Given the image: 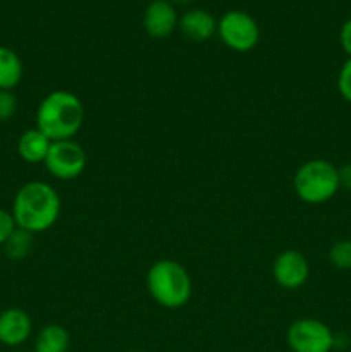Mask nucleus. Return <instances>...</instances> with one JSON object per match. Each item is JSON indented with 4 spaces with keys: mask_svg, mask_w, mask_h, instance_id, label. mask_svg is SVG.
I'll return each mask as SVG.
<instances>
[{
    "mask_svg": "<svg viewBox=\"0 0 351 352\" xmlns=\"http://www.w3.org/2000/svg\"><path fill=\"white\" fill-rule=\"evenodd\" d=\"M150 2H151V0H150Z\"/></svg>",
    "mask_w": 351,
    "mask_h": 352,
    "instance_id": "b1692460",
    "label": "nucleus"
},
{
    "mask_svg": "<svg viewBox=\"0 0 351 352\" xmlns=\"http://www.w3.org/2000/svg\"><path fill=\"white\" fill-rule=\"evenodd\" d=\"M339 43L344 54L351 57V17L343 23L339 30Z\"/></svg>",
    "mask_w": 351,
    "mask_h": 352,
    "instance_id": "aec40b11",
    "label": "nucleus"
},
{
    "mask_svg": "<svg viewBox=\"0 0 351 352\" xmlns=\"http://www.w3.org/2000/svg\"><path fill=\"white\" fill-rule=\"evenodd\" d=\"M329 261L339 270L351 268V241H337L329 250Z\"/></svg>",
    "mask_w": 351,
    "mask_h": 352,
    "instance_id": "dca6fc26",
    "label": "nucleus"
},
{
    "mask_svg": "<svg viewBox=\"0 0 351 352\" xmlns=\"http://www.w3.org/2000/svg\"><path fill=\"white\" fill-rule=\"evenodd\" d=\"M147 289L157 305L167 309L186 306L193 294V282L188 270L174 260H158L147 274Z\"/></svg>",
    "mask_w": 351,
    "mask_h": 352,
    "instance_id": "7ed1b4c3",
    "label": "nucleus"
},
{
    "mask_svg": "<svg viewBox=\"0 0 351 352\" xmlns=\"http://www.w3.org/2000/svg\"><path fill=\"white\" fill-rule=\"evenodd\" d=\"M179 26V14L171 0H151L143 12V30L155 40L171 36Z\"/></svg>",
    "mask_w": 351,
    "mask_h": 352,
    "instance_id": "1a4fd4ad",
    "label": "nucleus"
},
{
    "mask_svg": "<svg viewBox=\"0 0 351 352\" xmlns=\"http://www.w3.org/2000/svg\"><path fill=\"white\" fill-rule=\"evenodd\" d=\"M296 196L308 205H322L332 199L339 191L337 167L323 158L305 162L296 170L292 179Z\"/></svg>",
    "mask_w": 351,
    "mask_h": 352,
    "instance_id": "20e7f679",
    "label": "nucleus"
},
{
    "mask_svg": "<svg viewBox=\"0 0 351 352\" xmlns=\"http://www.w3.org/2000/svg\"><path fill=\"white\" fill-rule=\"evenodd\" d=\"M24 74V65L19 55L9 47L0 45V89L12 91L19 86Z\"/></svg>",
    "mask_w": 351,
    "mask_h": 352,
    "instance_id": "ddd939ff",
    "label": "nucleus"
},
{
    "mask_svg": "<svg viewBox=\"0 0 351 352\" xmlns=\"http://www.w3.org/2000/svg\"><path fill=\"white\" fill-rule=\"evenodd\" d=\"M71 346L69 332L62 325L50 323L38 332L34 339V352H67Z\"/></svg>",
    "mask_w": 351,
    "mask_h": 352,
    "instance_id": "4468645a",
    "label": "nucleus"
},
{
    "mask_svg": "<svg viewBox=\"0 0 351 352\" xmlns=\"http://www.w3.org/2000/svg\"><path fill=\"white\" fill-rule=\"evenodd\" d=\"M50 144L52 141L40 129L33 127V129L24 131L19 136V140H17V153L28 164H40L47 158Z\"/></svg>",
    "mask_w": 351,
    "mask_h": 352,
    "instance_id": "f8f14e48",
    "label": "nucleus"
},
{
    "mask_svg": "<svg viewBox=\"0 0 351 352\" xmlns=\"http://www.w3.org/2000/svg\"><path fill=\"white\" fill-rule=\"evenodd\" d=\"M17 112V98L12 91L0 89V122H7Z\"/></svg>",
    "mask_w": 351,
    "mask_h": 352,
    "instance_id": "a211bd4d",
    "label": "nucleus"
},
{
    "mask_svg": "<svg viewBox=\"0 0 351 352\" xmlns=\"http://www.w3.org/2000/svg\"><path fill=\"white\" fill-rule=\"evenodd\" d=\"M43 165L58 181H72L85 172L86 153L74 140L52 141Z\"/></svg>",
    "mask_w": 351,
    "mask_h": 352,
    "instance_id": "0eeeda50",
    "label": "nucleus"
},
{
    "mask_svg": "<svg viewBox=\"0 0 351 352\" xmlns=\"http://www.w3.org/2000/svg\"><path fill=\"white\" fill-rule=\"evenodd\" d=\"M272 277L279 287L286 289V291H296L308 280V260L305 258V254L296 250L282 251L272 265Z\"/></svg>",
    "mask_w": 351,
    "mask_h": 352,
    "instance_id": "6e6552de",
    "label": "nucleus"
},
{
    "mask_svg": "<svg viewBox=\"0 0 351 352\" xmlns=\"http://www.w3.org/2000/svg\"><path fill=\"white\" fill-rule=\"evenodd\" d=\"M33 243H34V234L16 227V230L10 234L9 239H7L6 244H3V251H6L9 260L21 261L24 260V258H28V254L31 253V250H33Z\"/></svg>",
    "mask_w": 351,
    "mask_h": 352,
    "instance_id": "2eb2a0df",
    "label": "nucleus"
},
{
    "mask_svg": "<svg viewBox=\"0 0 351 352\" xmlns=\"http://www.w3.org/2000/svg\"><path fill=\"white\" fill-rule=\"evenodd\" d=\"M337 91L348 103H351V57H348L341 65L337 74Z\"/></svg>",
    "mask_w": 351,
    "mask_h": 352,
    "instance_id": "f3484780",
    "label": "nucleus"
},
{
    "mask_svg": "<svg viewBox=\"0 0 351 352\" xmlns=\"http://www.w3.org/2000/svg\"><path fill=\"white\" fill-rule=\"evenodd\" d=\"M334 336L327 323L317 318H299L289 325L286 340L292 352H332Z\"/></svg>",
    "mask_w": 351,
    "mask_h": 352,
    "instance_id": "423d86ee",
    "label": "nucleus"
},
{
    "mask_svg": "<svg viewBox=\"0 0 351 352\" xmlns=\"http://www.w3.org/2000/svg\"><path fill=\"white\" fill-rule=\"evenodd\" d=\"M129 352H145V351H129Z\"/></svg>",
    "mask_w": 351,
    "mask_h": 352,
    "instance_id": "5701e85b",
    "label": "nucleus"
},
{
    "mask_svg": "<svg viewBox=\"0 0 351 352\" xmlns=\"http://www.w3.org/2000/svg\"><path fill=\"white\" fill-rule=\"evenodd\" d=\"M339 172V188L351 191V164H344L343 167L337 168Z\"/></svg>",
    "mask_w": 351,
    "mask_h": 352,
    "instance_id": "412c9836",
    "label": "nucleus"
},
{
    "mask_svg": "<svg viewBox=\"0 0 351 352\" xmlns=\"http://www.w3.org/2000/svg\"><path fill=\"white\" fill-rule=\"evenodd\" d=\"M33 352H34V351H33Z\"/></svg>",
    "mask_w": 351,
    "mask_h": 352,
    "instance_id": "393cba45",
    "label": "nucleus"
},
{
    "mask_svg": "<svg viewBox=\"0 0 351 352\" xmlns=\"http://www.w3.org/2000/svg\"><path fill=\"white\" fill-rule=\"evenodd\" d=\"M33 332L30 315L21 308H7L0 313V344L6 347H19Z\"/></svg>",
    "mask_w": 351,
    "mask_h": 352,
    "instance_id": "9d476101",
    "label": "nucleus"
},
{
    "mask_svg": "<svg viewBox=\"0 0 351 352\" xmlns=\"http://www.w3.org/2000/svg\"><path fill=\"white\" fill-rule=\"evenodd\" d=\"M10 213L19 229L28 230L31 234L45 232L58 220L61 196L48 182H26L14 196Z\"/></svg>",
    "mask_w": 351,
    "mask_h": 352,
    "instance_id": "f257e3e1",
    "label": "nucleus"
},
{
    "mask_svg": "<svg viewBox=\"0 0 351 352\" xmlns=\"http://www.w3.org/2000/svg\"><path fill=\"white\" fill-rule=\"evenodd\" d=\"M172 3H174V6H184V3H188L189 0H171Z\"/></svg>",
    "mask_w": 351,
    "mask_h": 352,
    "instance_id": "4be33fe9",
    "label": "nucleus"
},
{
    "mask_svg": "<svg viewBox=\"0 0 351 352\" xmlns=\"http://www.w3.org/2000/svg\"><path fill=\"white\" fill-rule=\"evenodd\" d=\"M16 222H14L12 213L7 212V210L0 208V246L6 244V241L9 239L10 234L16 230Z\"/></svg>",
    "mask_w": 351,
    "mask_h": 352,
    "instance_id": "6ab92c4d",
    "label": "nucleus"
},
{
    "mask_svg": "<svg viewBox=\"0 0 351 352\" xmlns=\"http://www.w3.org/2000/svg\"><path fill=\"white\" fill-rule=\"evenodd\" d=\"M179 31L188 40L202 43L217 33V21L209 10L189 9L179 17Z\"/></svg>",
    "mask_w": 351,
    "mask_h": 352,
    "instance_id": "9b49d317",
    "label": "nucleus"
},
{
    "mask_svg": "<svg viewBox=\"0 0 351 352\" xmlns=\"http://www.w3.org/2000/svg\"><path fill=\"white\" fill-rule=\"evenodd\" d=\"M217 34L227 48L234 52H250L260 41L258 23L244 10H227L217 21Z\"/></svg>",
    "mask_w": 351,
    "mask_h": 352,
    "instance_id": "39448f33",
    "label": "nucleus"
},
{
    "mask_svg": "<svg viewBox=\"0 0 351 352\" xmlns=\"http://www.w3.org/2000/svg\"><path fill=\"white\" fill-rule=\"evenodd\" d=\"M85 120V107L78 95L67 89L48 93L36 109V129L50 141L72 140Z\"/></svg>",
    "mask_w": 351,
    "mask_h": 352,
    "instance_id": "f03ea898",
    "label": "nucleus"
}]
</instances>
